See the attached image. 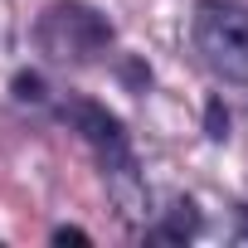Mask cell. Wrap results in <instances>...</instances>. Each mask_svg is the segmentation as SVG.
I'll return each instance as SVG.
<instances>
[{
    "label": "cell",
    "instance_id": "1",
    "mask_svg": "<svg viewBox=\"0 0 248 248\" xmlns=\"http://www.w3.org/2000/svg\"><path fill=\"white\" fill-rule=\"evenodd\" d=\"M54 117L63 122L68 132H78V141L97 156L102 166V185L117 204V214L127 224H151V190H146V175H141V161L132 151V132L117 112H107L102 102L93 97H63L54 107Z\"/></svg>",
    "mask_w": 248,
    "mask_h": 248
},
{
    "label": "cell",
    "instance_id": "2",
    "mask_svg": "<svg viewBox=\"0 0 248 248\" xmlns=\"http://www.w3.org/2000/svg\"><path fill=\"white\" fill-rule=\"evenodd\" d=\"M30 39H34V49L49 63L88 68V63H97L112 49L117 30L93 0H49L39 10V20H34V30H30Z\"/></svg>",
    "mask_w": 248,
    "mask_h": 248
},
{
    "label": "cell",
    "instance_id": "3",
    "mask_svg": "<svg viewBox=\"0 0 248 248\" xmlns=\"http://www.w3.org/2000/svg\"><path fill=\"white\" fill-rule=\"evenodd\" d=\"M190 44L214 78L248 88V0H195Z\"/></svg>",
    "mask_w": 248,
    "mask_h": 248
},
{
    "label": "cell",
    "instance_id": "4",
    "mask_svg": "<svg viewBox=\"0 0 248 248\" xmlns=\"http://www.w3.org/2000/svg\"><path fill=\"white\" fill-rule=\"evenodd\" d=\"M200 224H204L200 204L180 195V200H170V209H161L156 224H146V238H151V243H190V238L200 233Z\"/></svg>",
    "mask_w": 248,
    "mask_h": 248
},
{
    "label": "cell",
    "instance_id": "5",
    "mask_svg": "<svg viewBox=\"0 0 248 248\" xmlns=\"http://www.w3.org/2000/svg\"><path fill=\"white\" fill-rule=\"evenodd\" d=\"M10 93H15V102H34V107L49 102V83H44L39 73H30V68H20V73L10 78Z\"/></svg>",
    "mask_w": 248,
    "mask_h": 248
},
{
    "label": "cell",
    "instance_id": "6",
    "mask_svg": "<svg viewBox=\"0 0 248 248\" xmlns=\"http://www.w3.org/2000/svg\"><path fill=\"white\" fill-rule=\"evenodd\" d=\"M204 132H209V141H229V107H224V97L204 102Z\"/></svg>",
    "mask_w": 248,
    "mask_h": 248
},
{
    "label": "cell",
    "instance_id": "7",
    "mask_svg": "<svg viewBox=\"0 0 248 248\" xmlns=\"http://www.w3.org/2000/svg\"><path fill=\"white\" fill-rule=\"evenodd\" d=\"M49 238H54V243H93V233H88V229H73V224H59Z\"/></svg>",
    "mask_w": 248,
    "mask_h": 248
},
{
    "label": "cell",
    "instance_id": "8",
    "mask_svg": "<svg viewBox=\"0 0 248 248\" xmlns=\"http://www.w3.org/2000/svg\"><path fill=\"white\" fill-rule=\"evenodd\" d=\"M122 78H127L132 88H146V83H151V68H141V63H127V68H122Z\"/></svg>",
    "mask_w": 248,
    "mask_h": 248
},
{
    "label": "cell",
    "instance_id": "9",
    "mask_svg": "<svg viewBox=\"0 0 248 248\" xmlns=\"http://www.w3.org/2000/svg\"><path fill=\"white\" fill-rule=\"evenodd\" d=\"M238 238L248 243V204H238Z\"/></svg>",
    "mask_w": 248,
    "mask_h": 248
}]
</instances>
